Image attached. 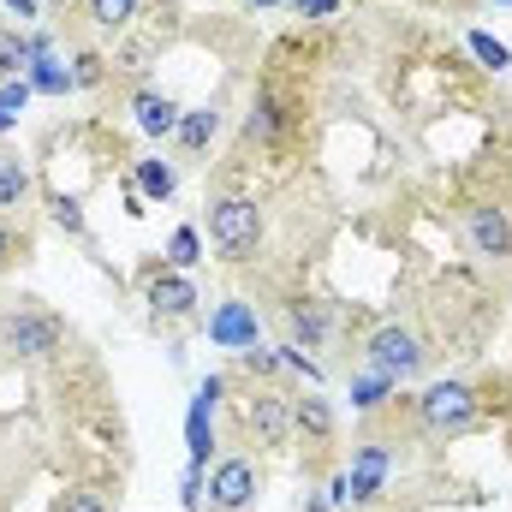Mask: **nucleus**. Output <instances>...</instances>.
<instances>
[{
	"instance_id": "obj_1",
	"label": "nucleus",
	"mask_w": 512,
	"mask_h": 512,
	"mask_svg": "<svg viewBox=\"0 0 512 512\" xmlns=\"http://www.w3.org/2000/svg\"><path fill=\"white\" fill-rule=\"evenodd\" d=\"M209 239L227 262H251L256 245H262V209L256 197H221L209 209Z\"/></svg>"
},
{
	"instance_id": "obj_2",
	"label": "nucleus",
	"mask_w": 512,
	"mask_h": 512,
	"mask_svg": "<svg viewBox=\"0 0 512 512\" xmlns=\"http://www.w3.org/2000/svg\"><path fill=\"white\" fill-rule=\"evenodd\" d=\"M54 346H60V316L30 310V304H18V310L0 316V352H12V358H48Z\"/></svg>"
},
{
	"instance_id": "obj_3",
	"label": "nucleus",
	"mask_w": 512,
	"mask_h": 512,
	"mask_svg": "<svg viewBox=\"0 0 512 512\" xmlns=\"http://www.w3.org/2000/svg\"><path fill=\"white\" fill-rule=\"evenodd\" d=\"M364 358H370V370H376V376H387V382H411V376L423 370V340H417L411 328L387 322V328H376V334H370Z\"/></svg>"
},
{
	"instance_id": "obj_4",
	"label": "nucleus",
	"mask_w": 512,
	"mask_h": 512,
	"mask_svg": "<svg viewBox=\"0 0 512 512\" xmlns=\"http://www.w3.org/2000/svg\"><path fill=\"white\" fill-rule=\"evenodd\" d=\"M417 411H423V429H435V435H459L471 417H477V393L465 382H435L423 399H417Z\"/></svg>"
},
{
	"instance_id": "obj_5",
	"label": "nucleus",
	"mask_w": 512,
	"mask_h": 512,
	"mask_svg": "<svg viewBox=\"0 0 512 512\" xmlns=\"http://www.w3.org/2000/svg\"><path fill=\"white\" fill-rule=\"evenodd\" d=\"M256 501V465L251 459H221L209 477V507L215 512H245Z\"/></svg>"
},
{
	"instance_id": "obj_6",
	"label": "nucleus",
	"mask_w": 512,
	"mask_h": 512,
	"mask_svg": "<svg viewBox=\"0 0 512 512\" xmlns=\"http://www.w3.org/2000/svg\"><path fill=\"white\" fill-rule=\"evenodd\" d=\"M465 233H471V251L489 256V262H507L512 256V221H507V209H495V203H477L465 215Z\"/></svg>"
},
{
	"instance_id": "obj_7",
	"label": "nucleus",
	"mask_w": 512,
	"mask_h": 512,
	"mask_svg": "<svg viewBox=\"0 0 512 512\" xmlns=\"http://www.w3.org/2000/svg\"><path fill=\"white\" fill-rule=\"evenodd\" d=\"M256 334H262V322H256V304H245V298H227V304L209 316V340L227 346V352H251Z\"/></svg>"
},
{
	"instance_id": "obj_8",
	"label": "nucleus",
	"mask_w": 512,
	"mask_h": 512,
	"mask_svg": "<svg viewBox=\"0 0 512 512\" xmlns=\"http://www.w3.org/2000/svg\"><path fill=\"white\" fill-rule=\"evenodd\" d=\"M387 465H393V459H387L382 441H364V447H358V459H352V477H346V495H352L358 507H370V501L382 495Z\"/></svg>"
},
{
	"instance_id": "obj_9",
	"label": "nucleus",
	"mask_w": 512,
	"mask_h": 512,
	"mask_svg": "<svg viewBox=\"0 0 512 512\" xmlns=\"http://www.w3.org/2000/svg\"><path fill=\"white\" fill-rule=\"evenodd\" d=\"M215 399H221V376H209V382L197 387V399H191V417H185L191 465H209V447H215V423H209V411H215Z\"/></svg>"
},
{
	"instance_id": "obj_10",
	"label": "nucleus",
	"mask_w": 512,
	"mask_h": 512,
	"mask_svg": "<svg viewBox=\"0 0 512 512\" xmlns=\"http://www.w3.org/2000/svg\"><path fill=\"white\" fill-rule=\"evenodd\" d=\"M197 304H203V298H197V286H191L179 268L149 280V310H155V316H191Z\"/></svg>"
},
{
	"instance_id": "obj_11",
	"label": "nucleus",
	"mask_w": 512,
	"mask_h": 512,
	"mask_svg": "<svg viewBox=\"0 0 512 512\" xmlns=\"http://www.w3.org/2000/svg\"><path fill=\"white\" fill-rule=\"evenodd\" d=\"M251 417V429H256V441L262 447H280L286 441V429H292V405L280 399V393H256V405L245 411Z\"/></svg>"
},
{
	"instance_id": "obj_12",
	"label": "nucleus",
	"mask_w": 512,
	"mask_h": 512,
	"mask_svg": "<svg viewBox=\"0 0 512 512\" xmlns=\"http://www.w3.org/2000/svg\"><path fill=\"white\" fill-rule=\"evenodd\" d=\"M131 114H137V131H143V137H173V131H179V108H173L161 90H137V96H131Z\"/></svg>"
},
{
	"instance_id": "obj_13",
	"label": "nucleus",
	"mask_w": 512,
	"mask_h": 512,
	"mask_svg": "<svg viewBox=\"0 0 512 512\" xmlns=\"http://www.w3.org/2000/svg\"><path fill=\"white\" fill-rule=\"evenodd\" d=\"M215 131H221V114H215V108H191V114H179V131H173V137H179V149L197 155V149L215 143Z\"/></svg>"
},
{
	"instance_id": "obj_14",
	"label": "nucleus",
	"mask_w": 512,
	"mask_h": 512,
	"mask_svg": "<svg viewBox=\"0 0 512 512\" xmlns=\"http://www.w3.org/2000/svg\"><path fill=\"white\" fill-rule=\"evenodd\" d=\"M286 316H292V328L304 334V346H322V340H328V328H334L328 304H316V298H298V304H292Z\"/></svg>"
},
{
	"instance_id": "obj_15",
	"label": "nucleus",
	"mask_w": 512,
	"mask_h": 512,
	"mask_svg": "<svg viewBox=\"0 0 512 512\" xmlns=\"http://www.w3.org/2000/svg\"><path fill=\"white\" fill-rule=\"evenodd\" d=\"M42 54H48V36H18V30H0V66H6V72L30 66V60H42Z\"/></svg>"
},
{
	"instance_id": "obj_16",
	"label": "nucleus",
	"mask_w": 512,
	"mask_h": 512,
	"mask_svg": "<svg viewBox=\"0 0 512 512\" xmlns=\"http://www.w3.org/2000/svg\"><path fill=\"white\" fill-rule=\"evenodd\" d=\"M292 423H298L304 435H316V441L334 435V411H328V399H316V393H304V399L292 405Z\"/></svg>"
},
{
	"instance_id": "obj_17",
	"label": "nucleus",
	"mask_w": 512,
	"mask_h": 512,
	"mask_svg": "<svg viewBox=\"0 0 512 512\" xmlns=\"http://www.w3.org/2000/svg\"><path fill=\"white\" fill-rule=\"evenodd\" d=\"M173 185H179L173 161H137V191H143V197L167 203V197H173Z\"/></svg>"
},
{
	"instance_id": "obj_18",
	"label": "nucleus",
	"mask_w": 512,
	"mask_h": 512,
	"mask_svg": "<svg viewBox=\"0 0 512 512\" xmlns=\"http://www.w3.org/2000/svg\"><path fill=\"white\" fill-rule=\"evenodd\" d=\"M167 262H173V268H191V262H203V233H197V227H179V233L167 239Z\"/></svg>"
},
{
	"instance_id": "obj_19",
	"label": "nucleus",
	"mask_w": 512,
	"mask_h": 512,
	"mask_svg": "<svg viewBox=\"0 0 512 512\" xmlns=\"http://www.w3.org/2000/svg\"><path fill=\"white\" fill-rule=\"evenodd\" d=\"M90 18L102 30H126L131 18H137V0H90Z\"/></svg>"
},
{
	"instance_id": "obj_20",
	"label": "nucleus",
	"mask_w": 512,
	"mask_h": 512,
	"mask_svg": "<svg viewBox=\"0 0 512 512\" xmlns=\"http://www.w3.org/2000/svg\"><path fill=\"white\" fill-rule=\"evenodd\" d=\"M30 84L48 90V96H66V90H72V72H60V66L42 54V60H30Z\"/></svg>"
},
{
	"instance_id": "obj_21",
	"label": "nucleus",
	"mask_w": 512,
	"mask_h": 512,
	"mask_svg": "<svg viewBox=\"0 0 512 512\" xmlns=\"http://www.w3.org/2000/svg\"><path fill=\"white\" fill-rule=\"evenodd\" d=\"M48 215H54V227L60 233H72V239H84L90 227H84V209L72 203V197H48Z\"/></svg>"
},
{
	"instance_id": "obj_22",
	"label": "nucleus",
	"mask_w": 512,
	"mask_h": 512,
	"mask_svg": "<svg viewBox=\"0 0 512 512\" xmlns=\"http://www.w3.org/2000/svg\"><path fill=\"white\" fill-rule=\"evenodd\" d=\"M24 191H30V173L18 161H0V209H18Z\"/></svg>"
},
{
	"instance_id": "obj_23",
	"label": "nucleus",
	"mask_w": 512,
	"mask_h": 512,
	"mask_svg": "<svg viewBox=\"0 0 512 512\" xmlns=\"http://www.w3.org/2000/svg\"><path fill=\"white\" fill-rule=\"evenodd\" d=\"M471 54L483 60V66H495V72H507L512 66V54H507V42H495L489 30H471Z\"/></svg>"
},
{
	"instance_id": "obj_24",
	"label": "nucleus",
	"mask_w": 512,
	"mask_h": 512,
	"mask_svg": "<svg viewBox=\"0 0 512 512\" xmlns=\"http://www.w3.org/2000/svg\"><path fill=\"white\" fill-rule=\"evenodd\" d=\"M280 96H256V108H251V137H274L280 131Z\"/></svg>"
},
{
	"instance_id": "obj_25",
	"label": "nucleus",
	"mask_w": 512,
	"mask_h": 512,
	"mask_svg": "<svg viewBox=\"0 0 512 512\" xmlns=\"http://www.w3.org/2000/svg\"><path fill=\"white\" fill-rule=\"evenodd\" d=\"M387 376H364V382H352V405H358V411H376V405H382L387 399Z\"/></svg>"
},
{
	"instance_id": "obj_26",
	"label": "nucleus",
	"mask_w": 512,
	"mask_h": 512,
	"mask_svg": "<svg viewBox=\"0 0 512 512\" xmlns=\"http://www.w3.org/2000/svg\"><path fill=\"white\" fill-rule=\"evenodd\" d=\"M60 512H108V501H102V489H72L60 501Z\"/></svg>"
},
{
	"instance_id": "obj_27",
	"label": "nucleus",
	"mask_w": 512,
	"mask_h": 512,
	"mask_svg": "<svg viewBox=\"0 0 512 512\" xmlns=\"http://www.w3.org/2000/svg\"><path fill=\"white\" fill-rule=\"evenodd\" d=\"M102 66H108L102 54H78V66H72V84H84V90H90V84H102Z\"/></svg>"
},
{
	"instance_id": "obj_28",
	"label": "nucleus",
	"mask_w": 512,
	"mask_h": 512,
	"mask_svg": "<svg viewBox=\"0 0 512 512\" xmlns=\"http://www.w3.org/2000/svg\"><path fill=\"white\" fill-rule=\"evenodd\" d=\"M239 358H245V370H251V376H280V358H274V352H262V346L239 352Z\"/></svg>"
},
{
	"instance_id": "obj_29",
	"label": "nucleus",
	"mask_w": 512,
	"mask_h": 512,
	"mask_svg": "<svg viewBox=\"0 0 512 512\" xmlns=\"http://www.w3.org/2000/svg\"><path fill=\"white\" fill-rule=\"evenodd\" d=\"M30 102V84L18 78V84H0V114H12V108H24Z\"/></svg>"
},
{
	"instance_id": "obj_30",
	"label": "nucleus",
	"mask_w": 512,
	"mask_h": 512,
	"mask_svg": "<svg viewBox=\"0 0 512 512\" xmlns=\"http://www.w3.org/2000/svg\"><path fill=\"white\" fill-rule=\"evenodd\" d=\"M298 6V18H334L340 12V0H292Z\"/></svg>"
},
{
	"instance_id": "obj_31",
	"label": "nucleus",
	"mask_w": 512,
	"mask_h": 512,
	"mask_svg": "<svg viewBox=\"0 0 512 512\" xmlns=\"http://www.w3.org/2000/svg\"><path fill=\"white\" fill-rule=\"evenodd\" d=\"M6 6H12L18 18H36V12H42V0H6Z\"/></svg>"
},
{
	"instance_id": "obj_32",
	"label": "nucleus",
	"mask_w": 512,
	"mask_h": 512,
	"mask_svg": "<svg viewBox=\"0 0 512 512\" xmlns=\"http://www.w3.org/2000/svg\"><path fill=\"white\" fill-rule=\"evenodd\" d=\"M12 251H18V239H12V227H0V262H6Z\"/></svg>"
},
{
	"instance_id": "obj_33",
	"label": "nucleus",
	"mask_w": 512,
	"mask_h": 512,
	"mask_svg": "<svg viewBox=\"0 0 512 512\" xmlns=\"http://www.w3.org/2000/svg\"><path fill=\"white\" fill-rule=\"evenodd\" d=\"M42 6H66V0H42Z\"/></svg>"
},
{
	"instance_id": "obj_34",
	"label": "nucleus",
	"mask_w": 512,
	"mask_h": 512,
	"mask_svg": "<svg viewBox=\"0 0 512 512\" xmlns=\"http://www.w3.org/2000/svg\"><path fill=\"white\" fill-rule=\"evenodd\" d=\"M256 6H268V0H256Z\"/></svg>"
}]
</instances>
